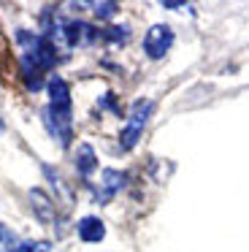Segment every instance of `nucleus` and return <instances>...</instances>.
<instances>
[{"instance_id": "obj_1", "label": "nucleus", "mask_w": 249, "mask_h": 252, "mask_svg": "<svg viewBox=\"0 0 249 252\" xmlns=\"http://www.w3.org/2000/svg\"><path fill=\"white\" fill-rule=\"evenodd\" d=\"M152 109H155L152 100H138V103L130 109L127 125L122 127V136H119L122 149H133L135 144H138V138H141V133H144V127H146V120H149Z\"/></svg>"}, {"instance_id": "obj_2", "label": "nucleus", "mask_w": 249, "mask_h": 252, "mask_svg": "<svg viewBox=\"0 0 249 252\" xmlns=\"http://www.w3.org/2000/svg\"><path fill=\"white\" fill-rule=\"evenodd\" d=\"M173 46V30L168 25H155L144 35V52L152 60H162Z\"/></svg>"}, {"instance_id": "obj_3", "label": "nucleus", "mask_w": 249, "mask_h": 252, "mask_svg": "<svg viewBox=\"0 0 249 252\" xmlns=\"http://www.w3.org/2000/svg\"><path fill=\"white\" fill-rule=\"evenodd\" d=\"M43 122H46V130L57 138V144L68 147V144H70V133H73V127H70V111L46 106V109H43Z\"/></svg>"}, {"instance_id": "obj_4", "label": "nucleus", "mask_w": 249, "mask_h": 252, "mask_svg": "<svg viewBox=\"0 0 249 252\" xmlns=\"http://www.w3.org/2000/svg\"><path fill=\"white\" fill-rule=\"evenodd\" d=\"M46 93H49V106H52V109L70 111V90L60 76H52L46 82Z\"/></svg>"}, {"instance_id": "obj_5", "label": "nucleus", "mask_w": 249, "mask_h": 252, "mask_svg": "<svg viewBox=\"0 0 249 252\" xmlns=\"http://www.w3.org/2000/svg\"><path fill=\"white\" fill-rule=\"evenodd\" d=\"M103 236H106V225H103V220L97 217H84L79 222V239L81 241H90V244H95V241H103Z\"/></svg>"}, {"instance_id": "obj_6", "label": "nucleus", "mask_w": 249, "mask_h": 252, "mask_svg": "<svg viewBox=\"0 0 249 252\" xmlns=\"http://www.w3.org/2000/svg\"><path fill=\"white\" fill-rule=\"evenodd\" d=\"M76 168H79L81 176H90L92 171L97 168V155H95V149H92V144H81V147L76 149Z\"/></svg>"}, {"instance_id": "obj_7", "label": "nucleus", "mask_w": 249, "mask_h": 252, "mask_svg": "<svg viewBox=\"0 0 249 252\" xmlns=\"http://www.w3.org/2000/svg\"><path fill=\"white\" fill-rule=\"evenodd\" d=\"M124 185H127V174H124V171L106 168V171H103V190H106V192H103V201L111 198L117 190H122Z\"/></svg>"}, {"instance_id": "obj_8", "label": "nucleus", "mask_w": 249, "mask_h": 252, "mask_svg": "<svg viewBox=\"0 0 249 252\" xmlns=\"http://www.w3.org/2000/svg\"><path fill=\"white\" fill-rule=\"evenodd\" d=\"M30 201L35 203V214L43 220V222H52L54 220V206L52 201H49V195H43L41 190H32L30 192Z\"/></svg>"}, {"instance_id": "obj_9", "label": "nucleus", "mask_w": 249, "mask_h": 252, "mask_svg": "<svg viewBox=\"0 0 249 252\" xmlns=\"http://www.w3.org/2000/svg\"><path fill=\"white\" fill-rule=\"evenodd\" d=\"M117 3H92V11H95L97 19H111L117 14Z\"/></svg>"}, {"instance_id": "obj_10", "label": "nucleus", "mask_w": 249, "mask_h": 252, "mask_svg": "<svg viewBox=\"0 0 249 252\" xmlns=\"http://www.w3.org/2000/svg\"><path fill=\"white\" fill-rule=\"evenodd\" d=\"M52 244L49 241H27V244H16V252H49Z\"/></svg>"}, {"instance_id": "obj_11", "label": "nucleus", "mask_w": 249, "mask_h": 252, "mask_svg": "<svg viewBox=\"0 0 249 252\" xmlns=\"http://www.w3.org/2000/svg\"><path fill=\"white\" fill-rule=\"evenodd\" d=\"M127 28H108L106 30V41H111V44H124L127 41Z\"/></svg>"}, {"instance_id": "obj_12", "label": "nucleus", "mask_w": 249, "mask_h": 252, "mask_svg": "<svg viewBox=\"0 0 249 252\" xmlns=\"http://www.w3.org/2000/svg\"><path fill=\"white\" fill-rule=\"evenodd\" d=\"M5 252H16V244H14V247H8V250H5Z\"/></svg>"}]
</instances>
